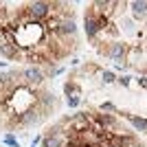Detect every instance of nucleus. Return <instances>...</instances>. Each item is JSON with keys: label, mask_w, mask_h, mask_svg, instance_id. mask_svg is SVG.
Instances as JSON below:
<instances>
[{"label": "nucleus", "mask_w": 147, "mask_h": 147, "mask_svg": "<svg viewBox=\"0 0 147 147\" xmlns=\"http://www.w3.org/2000/svg\"><path fill=\"white\" fill-rule=\"evenodd\" d=\"M26 16L33 22H44L53 13V2H44V0H35V2H26L24 5Z\"/></svg>", "instance_id": "nucleus-1"}, {"label": "nucleus", "mask_w": 147, "mask_h": 147, "mask_svg": "<svg viewBox=\"0 0 147 147\" xmlns=\"http://www.w3.org/2000/svg\"><path fill=\"white\" fill-rule=\"evenodd\" d=\"M20 79H22V84H24V86L35 88V86H40L46 77H44V70H42L40 66H26V68H22V70H20Z\"/></svg>", "instance_id": "nucleus-2"}, {"label": "nucleus", "mask_w": 147, "mask_h": 147, "mask_svg": "<svg viewBox=\"0 0 147 147\" xmlns=\"http://www.w3.org/2000/svg\"><path fill=\"white\" fill-rule=\"evenodd\" d=\"M119 114L127 119V121L134 125L136 132H143V134H147V119H145V117H138V114H132V112H121V110H119Z\"/></svg>", "instance_id": "nucleus-3"}, {"label": "nucleus", "mask_w": 147, "mask_h": 147, "mask_svg": "<svg viewBox=\"0 0 147 147\" xmlns=\"http://www.w3.org/2000/svg\"><path fill=\"white\" fill-rule=\"evenodd\" d=\"M64 92H66V99L68 97H81V88H79V84H77V79L68 77V81L64 84Z\"/></svg>", "instance_id": "nucleus-4"}, {"label": "nucleus", "mask_w": 147, "mask_h": 147, "mask_svg": "<svg viewBox=\"0 0 147 147\" xmlns=\"http://www.w3.org/2000/svg\"><path fill=\"white\" fill-rule=\"evenodd\" d=\"M99 112H105V114H119V108L112 101H103V103H99Z\"/></svg>", "instance_id": "nucleus-5"}, {"label": "nucleus", "mask_w": 147, "mask_h": 147, "mask_svg": "<svg viewBox=\"0 0 147 147\" xmlns=\"http://www.w3.org/2000/svg\"><path fill=\"white\" fill-rule=\"evenodd\" d=\"M2 143L5 145H9V147H20V143H18V138L11 134V132H7L5 136H2Z\"/></svg>", "instance_id": "nucleus-6"}, {"label": "nucleus", "mask_w": 147, "mask_h": 147, "mask_svg": "<svg viewBox=\"0 0 147 147\" xmlns=\"http://www.w3.org/2000/svg\"><path fill=\"white\" fill-rule=\"evenodd\" d=\"M101 81H103V84H114V81H117L114 70H103V73H101Z\"/></svg>", "instance_id": "nucleus-7"}, {"label": "nucleus", "mask_w": 147, "mask_h": 147, "mask_svg": "<svg viewBox=\"0 0 147 147\" xmlns=\"http://www.w3.org/2000/svg\"><path fill=\"white\" fill-rule=\"evenodd\" d=\"M117 84H121L123 88H129V84H132V77H129V75H119V77H117Z\"/></svg>", "instance_id": "nucleus-8"}, {"label": "nucleus", "mask_w": 147, "mask_h": 147, "mask_svg": "<svg viewBox=\"0 0 147 147\" xmlns=\"http://www.w3.org/2000/svg\"><path fill=\"white\" fill-rule=\"evenodd\" d=\"M66 103H68V108H79L81 105V97H68Z\"/></svg>", "instance_id": "nucleus-9"}, {"label": "nucleus", "mask_w": 147, "mask_h": 147, "mask_svg": "<svg viewBox=\"0 0 147 147\" xmlns=\"http://www.w3.org/2000/svg\"><path fill=\"white\" fill-rule=\"evenodd\" d=\"M42 138H44L42 134H37L35 138H33V143H31V145H33V147H37V145H40V143H42Z\"/></svg>", "instance_id": "nucleus-10"}, {"label": "nucleus", "mask_w": 147, "mask_h": 147, "mask_svg": "<svg viewBox=\"0 0 147 147\" xmlns=\"http://www.w3.org/2000/svg\"><path fill=\"white\" fill-rule=\"evenodd\" d=\"M138 86H141V88H145V90H147V77H141V79H138Z\"/></svg>", "instance_id": "nucleus-11"}, {"label": "nucleus", "mask_w": 147, "mask_h": 147, "mask_svg": "<svg viewBox=\"0 0 147 147\" xmlns=\"http://www.w3.org/2000/svg\"><path fill=\"white\" fill-rule=\"evenodd\" d=\"M7 66V64H5V61H0V68H5Z\"/></svg>", "instance_id": "nucleus-12"}, {"label": "nucleus", "mask_w": 147, "mask_h": 147, "mask_svg": "<svg viewBox=\"0 0 147 147\" xmlns=\"http://www.w3.org/2000/svg\"><path fill=\"white\" fill-rule=\"evenodd\" d=\"M31 147H33V145H31Z\"/></svg>", "instance_id": "nucleus-13"}]
</instances>
